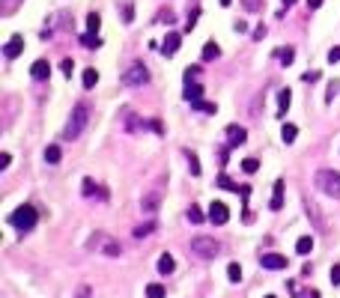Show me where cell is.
Wrapping results in <instances>:
<instances>
[{"mask_svg": "<svg viewBox=\"0 0 340 298\" xmlns=\"http://www.w3.org/2000/svg\"><path fill=\"white\" fill-rule=\"evenodd\" d=\"M9 164H12V155H9V152H3V155H0V170H6Z\"/></svg>", "mask_w": 340, "mask_h": 298, "instance_id": "ee69618b", "label": "cell"}, {"mask_svg": "<svg viewBox=\"0 0 340 298\" xmlns=\"http://www.w3.org/2000/svg\"><path fill=\"white\" fill-rule=\"evenodd\" d=\"M311 251H314V239H311V236H302V239L296 242V254L305 257V254H311Z\"/></svg>", "mask_w": 340, "mask_h": 298, "instance_id": "44dd1931", "label": "cell"}, {"mask_svg": "<svg viewBox=\"0 0 340 298\" xmlns=\"http://www.w3.org/2000/svg\"><path fill=\"white\" fill-rule=\"evenodd\" d=\"M87 248H90V251H102V254H108V257H119V254H122L119 242L111 239L108 233H93L90 242H87Z\"/></svg>", "mask_w": 340, "mask_h": 298, "instance_id": "277c9868", "label": "cell"}, {"mask_svg": "<svg viewBox=\"0 0 340 298\" xmlns=\"http://www.w3.org/2000/svg\"><path fill=\"white\" fill-rule=\"evenodd\" d=\"M96 191H99V188H96V182H93V179L87 176V179H84V197H93Z\"/></svg>", "mask_w": 340, "mask_h": 298, "instance_id": "8d00e7d4", "label": "cell"}, {"mask_svg": "<svg viewBox=\"0 0 340 298\" xmlns=\"http://www.w3.org/2000/svg\"><path fill=\"white\" fill-rule=\"evenodd\" d=\"M60 69H63V72H66V75H69V78H72V69H75V63H72V60H69V57H66V60H63V63H60Z\"/></svg>", "mask_w": 340, "mask_h": 298, "instance_id": "60d3db41", "label": "cell"}, {"mask_svg": "<svg viewBox=\"0 0 340 298\" xmlns=\"http://www.w3.org/2000/svg\"><path fill=\"white\" fill-rule=\"evenodd\" d=\"M281 3H284V9H290V6H293L296 0H281Z\"/></svg>", "mask_w": 340, "mask_h": 298, "instance_id": "816d5d0a", "label": "cell"}, {"mask_svg": "<svg viewBox=\"0 0 340 298\" xmlns=\"http://www.w3.org/2000/svg\"><path fill=\"white\" fill-rule=\"evenodd\" d=\"M233 27H236V33H248V24H245V21H236Z\"/></svg>", "mask_w": 340, "mask_h": 298, "instance_id": "c3c4849f", "label": "cell"}, {"mask_svg": "<svg viewBox=\"0 0 340 298\" xmlns=\"http://www.w3.org/2000/svg\"><path fill=\"white\" fill-rule=\"evenodd\" d=\"M227 278H230L233 284L242 281V269H239V263H230V266H227Z\"/></svg>", "mask_w": 340, "mask_h": 298, "instance_id": "d6a6232c", "label": "cell"}, {"mask_svg": "<svg viewBox=\"0 0 340 298\" xmlns=\"http://www.w3.org/2000/svg\"><path fill=\"white\" fill-rule=\"evenodd\" d=\"M21 48H24V36H21V33H15V36H12V39L6 42V48H3V54H6L9 60H15V57L21 54Z\"/></svg>", "mask_w": 340, "mask_h": 298, "instance_id": "8fae6325", "label": "cell"}, {"mask_svg": "<svg viewBox=\"0 0 340 298\" xmlns=\"http://www.w3.org/2000/svg\"><path fill=\"white\" fill-rule=\"evenodd\" d=\"M266 298H278V296H266Z\"/></svg>", "mask_w": 340, "mask_h": 298, "instance_id": "db71d44e", "label": "cell"}, {"mask_svg": "<svg viewBox=\"0 0 340 298\" xmlns=\"http://www.w3.org/2000/svg\"><path fill=\"white\" fill-rule=\"evenodd\" d=\"M146 81H149V69L143 63H131L128 72L122 75V84H128V87H143Z\"/></svg>", "mask_w": 340, "mask_h": 298, "instance_id": "8992f818", "label": "cell"}, {"mask_svg": "<svg viewBox=\"0 0 340 298\" xmlns=\"http://www.w3.org/2000/svg\"><path fill=\"white\" fill-rule=\"evenodd\" d=\"M218 54H221L218 42H206V45H203V60H215Z\"/></svg>", "mask_w": 340, "mask_h": 298, "instance_id": "d4e9b609", "label": "cell"}, {"mask_svg": "<svg viewBox=\"0 0 340 298\" xmlns=\"http://www.w3.org/2000/svg\"><path fill=\"white\" fill-rule=\"evenodd\" d=\"M48 72H51L48 60H36V63L30 66V75H33V81H45V78H48Z\"/></svg>", "mask_w": 340, "mask_h": 298, "instance_id": "4fadbf2b", "label": "cell"}, {"mask_svg": "<svg viewBox=\"0 0 340 298\" xmlns=\"http://www.w3.org/2000/svg\"><path fill=\"white\" fill-rule=\"evenodd\" d=\"M164 296H167V290L161 284H149L146 287V298H164Z\"/></svg>", "mask_w": 340, "mask_h": 298, "instance_id": "f1b7e54d", "label": "cell"}, {"mask_svg": "<svg viewBox=\"0 0 340 298\" xmlns=\"http://www.w3.org/2000/svg\"><path fill=\"white\" fill-rule=\"evenodd\" d=\"M209 221H212V224H218V227H221V224H227V221H230V209H227L221 200H212V206H209Z\"/></svg>", "mask_w": 340, "mask_h": 298, "instance_id": "52a82bcc", "label": "cell"}, {"mask_svg": "<svg viewBox=\"0 0 340 298\" xmlns=\"http://www.w3.org/2000/svg\"><path fill=\"white\" fill-rule=\"evenodd\" d=\"M191 254H197L203 260H215L221 254V245L209 236H197V239H191Z\"/></svg>", "mask_w": 340, "mask_h": 298, "instance_id": "5b68a950", "label": "cell"}, {"mask_svg": "<svg viewBox=\"0 0 340 298\" xmlns=\"http://www.w3.org/2000/svg\"><path fill=\"white\" fill-rule=\"evenodd\" d=\"M90 296H93V287H90V284H81L78 293H75V298H90Z\"/></svg>", "mask_w": 340, "mask_h": 298, "instance_id": "74e56055", "label": "cell"}, {"mask_svg": "<svg viewBox=\"0 0 340 298\" xmlns=\"http://www.w3.org/2000/svg\"><path fill=\"white\" fill-rule=\"evenodd\" d=\"M36 221H39V212L30 206V203H24V206H18L12 215H9V224L18 230V233H30L33 227H36Z\"/></svg>", "mask_w": 340, "mask_h": 298, "instance_id": "7a4b0ae2", "label": "cell"}, {"mask_svg": "<svg viewBox=\"0 0 340 298\" xmlns=\"http://www.w3.org/2000/svg\"><path fill=\"white\" fill-rule=\"evenodd\" d=\"M278 60H281L284 66H290V63L296 60V51H293L290 45H287V48H278Z\"/></svg>", "mask_w": 340, "mask_h": 298, "instance_id": "484cf974", "label": "cell"}, {"mask_svg": "<svg viewBox=\"0 0 340 298\" xmlns=\"http://www.w3.org/2000/svg\"><path fill=\"white\" fill-rule=\"evenodd\" d=\"M155 269H158L161 275H170V272L176 269V260H173L170 254H161V257H158V266H155Z\"/></svg>", "mask_w": 340, "mask_h": 298, "instance_id": "9a60e30c", "label": "cell"}, {"mask_svg": "<svg viewBox=\"0 0 340 298\" xmlns=\"http://www.w3.org/2000/svg\"><path fill=\"white\" fill-rule=\"evenodd\" d=\"M281 137H284V143H293V140L299 137V128H296L293 122H284V125H281Z\"/></svg>", "mask_w": 340, "mask_h": 298, "instance_id": "e0dca14e", "label": "cell"}, {"mask_svg": "<svg viewBox=\"0 0 340 298\" xmlns=\"http://www.w3.org/2000/svg\"><path fill=\"white\" fill-rule=\"evenodd\" d=\"M218 3H221V6H230V3H233V0H218Z\"/></svg>", "mask_w": 340, "mask_h": 298, "instance_id": "f5cc1de1", "label": "cell"}, {"mask_svg": "<svg viewBox=\"0 0 340 298\" xmlns=\"http://www.w3.org/2000/svg\"><path fill=\"white\" fill-rule=\"evenodd\" d=\"M257 167H260L257 158H245V161H242V170H245V173H257Z\"/></svg>", "mask_w": 340, "mask_h": 298, "instance_id": "d590c367", "label": "cell"}, {"mask_svg": "<svg viewBox=\"0 0 340 298\" xmlns=\"http://www.w3.org/2000/svg\"><path fill=\"white\" fill-rule=\"evenodd\" d=\"M251 36H254V42H260V39L266 36V27H263V24H260V27H254V33H251Z\"/></svg>", "mask_w": 340, "mask_h": 298, "instance_id": "b9f144b4", "label": "cell"}, {"mask_svg": "<svg viewBox=\"0 0 340 298\" xmlns=\"http://www.w3.org/2000/svg\"><path fill=\"white\" fill-rule=\"evenodd\" d=\"M305 298H320V293H317V290H311V293H308Z\"/></svg>", "mask_w": 340, "mask_h": 298, "instance_id": "f907efd6", "label": "cell"}, {"mask_svg": "<svg viewBox=\"0 0 340 298\" xmlns=\"http://www.w3.org/2000/svg\"><path fill=\"white\" fill-rule=\"evenodd\" d=\"M197 18H200V9H191V12H188V24H185V33H191V30L197 27Z\"/></svg>", "mask_w": 340, "mask_h": 298, "instance_id": "836d02e7", "label": "cell"}, {"mask_svg": "<svg viewBox=\"0 0 340 298\" xmlns=\"http://www.w3.org/2000/svg\"><path fill=\"white\" fill-rule=\"evenodd\" d=\"M323 3H326V0H308V9H320Z\"/></svg>", "mask_w": 340, "mask_h": 298, "instance_id": "681fc988", "label": "cell"}, {"mask_svg": "<svg viewBox=\"0 0 340 298\" xmlns=\"http://www.w3.org/2000/svg\"><path fill=\"white\" fill-rule=\"evenodd\" d=\"M122 15H125V21H131V18H134V9H131V3H125V9H122Z\"/></svg>", "mask_w": 340, "mask_h": 298, "instance_id": "7dc6e473", "label": "cell"}, {"mask_svg": "<svg viewBox=\"0 0 340 298\" xmlns=\"http://www.w3.org/2000/svg\"><path fill=\"white\" fill-rule=\"evenodd\" d=\"M260 266L269 269V272H281V269H287V257H281V254H263Z\"/></svg>", "mask_w": 340, "mask_h": 298, "instance_id": "9c48e42d", "label": "cell"}, {"mask_svg": "<svg viewBox=\"0 0 340 298\" xmlns=\"http://www.w3.org/2000/svg\"><path fill=\"white\" fill-rule=\"evenodd\" d=\"M87 122H90V104H87V101H78V104L72 107V116H69L66 128H63V137H66V140H75V137L87 128Z\"/></svg>", "mask_w": 340, "mask_h": 298, "instance_id": "6da1fadb", "label": "cell"}, {"mask_svg": "<svg viewBox=\"0 0 340 298\" xmlns=\"http://www.w3.org/2000/svg\"><path fill=\"white\" fill-rule=\"evenodd\" d=\"M60 155H63V152H60V146H48V149H45V161H48V164H57V161H60Z\"/></svg>", "mask_w": 340, "mask_h": 298, "instance_id": "f546056e", "label": "cell"}, {"mask_svg": "<svg viewBox=\"0 0 340 298\" xmlns=\"http://www.w3.org/2000/svg\"><path fill=\"white\" fill-rule=\"evenodd\" d=\"M302 78H305V81H308V84H317V81H320V72H305V75H302Z\"/></svg>", "mask_w": 340, "mask_h": 298, "instance_id": "7bdbcfd3", "label": "cell"}, {"mask_svg": "<svg viewBox=\"0 0 340 298\" xmlns=\"http://www.w3.org/2000/svg\"><path fill=\"white\" fill-rule=\"evenodd\" d=\"M155 230V221H149V224H140V227H134V239H143V236H149Z\"/></svg>", "mask_w": 340, "mask_h": 298, "instance_id": "1f68e13d", "label": "cell"}, {"mask_svg": "<svg viewBox=\"0 0 340 298\" xmlns=\"http://www.w3.org/2000/svg\"><path fill=\"white\" fill-rule=\"evenodd\" d=\"M290 101H293V93H290V90H281V93H278V119H284V116H287Z\"/></svg>", "mask_w": 340, "mask_h": 298, "instance_id": "5bb4252c", "label": "cell"}, {"mask_svg": "<svg viewBox=\"0 0 340 298\" xmlns=\"http://www.w3.org/2000/svg\"><path fill=\"white\" fill-rule=\"evenodd\" d=\"M99 27H102L99 12H90V15H87V33H96V36H99Z\"/></svg>", "mask_w": 340, "mask_h": 298, "instance_id": "7402d4cb", "label": "cell"}, {"mask_svg": "<svg viewBox=\"0 0 340 298\" xmlns=\"http://www.w3.org/2000/svg\"><path fill=\"white\" fill-rule=\"evenodd\" d=\"M140 206H143V212H146V215H152V212H155V206H158V191H152L149 197H143V203H140Z\"/></svg>", "mask_w": 340, "mask_h": 298, "instance_id": "603a6c76", "label": "cell"}, {"mask_svg": "<svg viewBox=\"0 0 340 298\" xmlns=\"http://www.w3.org/2000/svg\"><path fill=\"white\" fill-rule=\"evenodd\" d=\"M185 99L194 104V101H200L203 99V87L200 84H185Z\"/></svg>", "mask_w": 340, "mask_h": 298, "instance_id": "2e32d148", "label": "cell"}, {"mask_svg": "<svg viewBox=\"0 0 340 298\" xmlns=\"http://www.w3.org/2000/svg\"><path fill=\"white\" fill-rule=\"evenodd\" d=\"M248 140V131L242 128V125H227V146L233 149V146H242Z\"/></svg>", "mask_w": 340, "mask_h": 298, "instance_id": "ba28073f", "label": "cell"}, {"mask_svg": "<svg viewBox=\"0 0 340 298\" xmlns=\"http://www.w3.org/2000/svg\"><path fill=\"white\" fill-rule=\"evenodd\" d=\"M179 45H182V36L170 30V33L164 36V45H161V54H164V57H173V54L179 51Z\"/></svg>", "mask_w": 340, "mask_h": 298, "instance_id": "30bf717a", "label": "cell"}, {"mask_svg": "<svg viewBox=\"0 0 340 298\" xmlns=\"http://www.w3.org/2000/svg\"><path fill=\"white\" fill-rule=\"evenodd\" d=\"M215 185H218V188H224V191H239V185H236V182H233V179H230L227 173H218Z\"/></svg>", "mask_w": 340, "mask_h": 298, "instance_id": "ffe728a7", "label": "cell"}, {"mask_svg": "<svg viewBox=\"0 0 340 298\" xmlns=\"http://www.w3.org/2000/svg\"><path fill=\"white\" fill-rule=\"evenodd\" d=\"M188 221H191V224H203V221H206V215L200 212V206H191V209H188Z\"/></svg>", "mask_w": 340, "mask_h": 298, "instance_id": "4dcf8cb0", "label": "cell"}, {"mask_svg": "<svg viewBox=\"0 0 340 298\" xmlns=\"http://www.w3.org/2000/svg\"><path fill=\"white\" fill-rule=\"evenodd\" d=\"M191 107H194V110H203V113H218V107H215V104H209V101H194Z\"/></svg>", "mask_w": 340, "mask_h": 298, "instance_id": "e575fe53", "label": "cell"}, {"mask_svg": "<svg viewBox=\"0 0 340 298\" xmlns=\"http://www.w3.org/2000/svg\"><path fill=\"white\" fill-rule=\"evenodd\" d=\"M332 284L340 287V266H332Z\"/></svg>", "mask_w": 340, "mask_h": 298, "instance_id": "bcb514c9", "label": "cell"}, {"mask_svg": "<svg viewBox=\"0 0 340 298\" xmlns=\"http://www.w3.org/2000/svg\"><path fill=\"white\" fill-rule=\"evenodd\" d=\"M269 209H272V212H281V209H284V179H278V182H275V194H272Z\"/></svg>", "mask_w": 340, "mask_h": 298, "instance_id": "7c38bea8", "label": "cell"}, {"mask_svg": "<svg viewBox=\"0 0 340 298\" xmlns=\"http://www.w3.org/2000/svg\"><path fill=\"white\" fill-rule=\"evenodd\" d=\"M305 209H308V215H311V218L317 221V227H320V230H326V221L320 218V209H317V203H311V197L305 200Z\"/></svg>", "mask_w": 340, "mask_h": 298, "instance_id": "ac0fdd59", "label": "cell"}, {"mask_svg": "<svg viewBox=\"0 0 340 298\" xmlns=\"http://www.w3.org/2000/svg\"><path fill=\"white\" fill-rule=\"evenodd\" d=\"M197 75H200V66H188V69H185V84H191Z\"/></svg>", "mask_w": 340, "mask_h": 298, "instance_id": "f35d334b", "label": "cell"}, {"mask_svg": "<svg viewBox=\"0 0 340 298\" xmlns=\"http://www.w3.org/2000/svg\"><path fill=\"white\" fill-rule=\"evenodd\" d=\"M81 81H84V87H87V90H93V87L99 84V72H96V69H84Z\"/></svg>", "mask_w": 340, "mask_h": 298, "instance_id": "d6986e66", "label": "cell"}, {"mask_svg": "<svg viewBox=\"0 0 340 298\" xmlns=\"http://www.w3.org/2000/svg\"><path fill=\"white\" fill-rule=\"evenodd\" d=\"M81 45L93 51V48H99V45H102V39H99L96 33H84V36H81Z\"/></svg>", "mask_w": 340, "mask_h": 298, "instance_id": "cb8c5ba5", "label": "cell"}, {"mask_svg": "<svg viewBox=\"0 0 340 298\" xmlns=\"http://www.w3.org/2000/svg\"><path fill=\"white\" fill-rule=\"evenodd\" d=\"M176 21V15H173V9H161L158 15H155V24H173Z\"/></svg>", "mask_w": 340, "mask_h": 298, "instance_id": "83f0119b", "label": "cell"}, {"mask_svg": "<svg viewBox=\"0 0 340 298\" xmlns=\"http://www.w3.org/2000/svg\"><path fill=\"white\" fill-rule=\"evenodd\" d=\"M242 6L248 12H257V9H263V0H242Z\"/></svg>", "mask_w": 340, "mask_h": 298, "instance_id": "ab89813d", "label": "cell"}, {"mask_svg": "<svg viewBox=\"0 0 340 298\" xmlns=\"http://www.w3.org/2000/svg\"><path fill=\"white\" fill-rule=\"evenodd\" d=\"M329 63H340V45H338V48H332V51H329Z\"/></svg>", "mask_w": 340, "mask_h": 298, "instance_id": "f6af8a7d", "label": "cell"}, {"mask_svg": "<svg viewBox=\"0 0 340 298\" xmlns=\"http://www.w3.org/2000/svg\"><path fill=\"white\" fill-rule=\"evenodd\" d=\"M314 182H317V188H320L323 194H329V197L340 200V173H338V170H317Z\"/></svg>", "mask_w": 340, "mask_h": 298, "instance_id": "3957f363", "label": "cell"}, {"mask_svg": "<svg viewBox=\"0 0 340 298\" xmlns=\"http://www.w3.org/2000/svg\"><path fill=\"white\" fill-rule=\"evenodd\" d=\"M185 158H188V170H191V176H200V161H197V155H194L191 149H185Z\"/></svg>", "mask_w": 340, "mask_h": 298, "instance_id": "4316f807", "label": "cell"}]
</instances>
